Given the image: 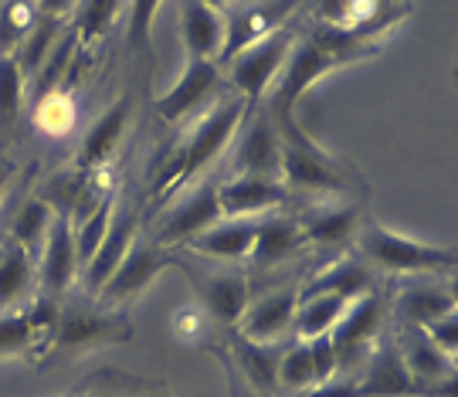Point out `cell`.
Returning a JSON list of instances; mask_svg holds the SVG:
<instances>
[{"mask_svg":"<svg viewBox=\"0 0 458 397\" xmlns=\"http://www.w3.org/2000/svg\"><path fill=\"white\" fill-rule=\"evenodd\" d=\"M248 113H251L248 102L238 92H228L217 102H211L204 113H197L191 122H183L177 136H174V143L164 147V153H157V160L149 166L147 217H153L160 207H166L181 190H187V187H194L197 181L208 177V170L228 153L231 139H234V132L242 130Z\"/></svg>","mask_w":458,"mask_h":397,"instance_id":"1","label":"cell"},{"mask_svg":"<svg viewBox=\"0 0 458 397\" xmlns=\"http://www.w3.org/2000/svg\"><path fill=\"white\" fill-rule=\"evenodd\" d=\"M276 126L282 136V183L295 204L367 198V181L360 170L319 147L310 132L295 122V116L276 119Z\"/></svg>","mask_w":458,"mask_h":397,"instance_id":"2","label":"cell"},{"mask_svg":"<svg viewBox=\"0 0 458 397\" xmlns=\"http://www.w3.org/2000/svg\"><path fill=\"white\" fill-rule=\"evenodd\" d=\"M350 251L363 265H370L377 275H397V279H414V275L445 279L455 272L458 262V251L452 245H428L418 238H404V234L384 228L370 215H363Z\"/></svg>","mask_w":458,"mask_h":397,"instance_id":"3","label":"cell"},{"mask_svg":"<svg viewBox=\"0 0 458 397\" xmlns=\"http://www.w3.org/2000/svg\"><path fill=\"white\" fill-rule=\"evenodd\" d=\"M132 336V319L126 309H106L85 292H72L62 299V316H58V333H55V347H51V364H72L82 360L89 353L126 343Z\"/></svg>","mask_w":458,"mask_h":397,"instance_id":"4","label":"cell"},{"mask_svg":"<svg viewBox=\"0 0 458 397\" xmlns=\"http://www.w3.org/2000/svg\"><path fill=\"white\" fill-rule=\"evenodd\" d=\"M174 268H181L197 289L200 313L214 319L221 330H234L251 299V275L242 265H221L197 258L187 251H174Z\"/></svg>","mask_w":458,"mask_h":397,"instance_id":"5","label":"cell"},{"mask_svg":"<svg viewBox=\"0 0 458 397\" xmlns=\"http://www.w3.org/2000/svg\"><path fill=\"white\" fill-rule=\"evenodd\" d=\"M295 34H299V17L221 62L231 92H238L248 102V109H259L265 102L268 89H272V82H276L282 65H285V58H289V51H293Z\"/></svg>","mask_w":458,"mask_h":397,"instance_id":"6","label":"cell"},{"mask_svg":"<svg viewBox=\"0 0 458 397\" xmlns=\"http://www.w3.org/2000/svg\"><path fill=\"white\" fill-rule=\"evenodd\" d=\"M302 279H306V272L251 285V299H248L234 333L251 343H268V347H282L285 340H293V319Z\"/></svg>","mask_w":458,"mask_h":397,"instance_id":"7","label":"cell"},{"mask_svg":"<svg viewBox=\"0 0 458 397\" xmlns=\"http://www.w3.org/2000/svg\"><path fill=\"white\" fill-rule=\"evenodd\" d=\"M302 258H310V251H306V238H302L295 211H276V215L259 217L255 245L245 265L251 285L282 279V275H302Z\"/></svg>","mask_w":458,"mask_h":397,"instance_id":"8","label":"cell"},{"mask_svg":"<svg viewBox=\"0 0 458 397\" xmlns=\"http://www.w3.org/2000/svg\"><path fill=\"white\" fill-rule=\"evenodd\" d=\"M214 221H221V204H217V181H197L194 187L181 190L166 207H160L153 217L143 221V234H149L157 245L177 251L191 238L208 232Z\"/></svg>","mask_w":458,"mask_h":397,"instance_id":"9","label":"cell"},{"mask_svg":"<svg viewBox=\"0 0 458 397\" xmlns=\"http://www.w3.org/2000/svg\"><path fill=\"white\" fill-rule=\"evenodd\" d=\"M363 215H367L363 211V200H353V198L316 200V204L295 207V217H299V228H302V238H306V251H310L312 268L329 262V258H336V255H344V251H350Z\"/></svg>","mask_w":458,"mask_h":397,"instance_id":"10","label":"cell"},{"mask_svg":"<svg viewBox=\"0 0 458 397\" xmlns=\"http://www.w3.org/2000/svg\"><path fill=\"white\" fill-rule=\"evenodd\" d=\"M384 330H387V292L384 289H374L346 306L340 323L329 330V340L336 347L340 377L360 374L363 360L370 357V350L384 336Z\"/></svg>","mask_w":458,"mask_h":397,"instance_id":"11","label":"cell"},{"mask_svg":"<svg viewBox=\"0 0 458 397\" xmlns=\"http://www.w3.org/2000/svg\"><path fill=\"white\" fill-rule=\"evenodd\" d=\"M231 85L225 79V68L221 62H204V58H187L181 79L166 89L164 96H157L153 102V113L166 126H177L191 122L197 113H204L211 102H217L221 96H228Z\"/></svg>","mask_w":458,"mask_h":397,"instance_id":"12","label":"cell"},{"mask_svg":"<svg viewBox=\"0 0 458 397\" xmlns=\"http://www.w3.org/2000/svg\"><path fill=\"white\" fill-rule=\"evenodd\" d=\"M164 268H174V251L157 245L149 234H136V241L130 245V251L123 255V262L115 268L109 282L98 289L96 302L106 309H130L136 299L147 292L149 285L157 282V275Z\"/></svg>","mask_w":458,"mask_h":397,"instance_id":"13","label":"cell"},{"mask_svg":"<svg viewBox=\"0 0 458 397\" xmlns=\"http://www.w3.org/2000/svg\"><path fill=\"white\" fill-rule=\"evenodd\" d=\"M132 119H136V96H132V92H123L119 99L109 102V106L85 126L72 166L82 170V173L113 170L115 156H119V149H123V143H126V136H130V130H132Z\"/></svg>","mask_w":458,"mask_h":397,"instance_id":"14","label":"cell"},{"mask_svg":"<svg viewBox=\"0 0 458 397\" xmlns=\"http://www.w3.org/2000/svg\"><path fill=\"white\" fill-rule=\"evenodd\" d=\"M228 153V177L248 173V177L282 181V136H278L276 119L268 116L265 106L248 113L242 130L234 132V139H231Z\"/></svg>","mask_w":458,"mask_h":397,"instance_id":"15","label":"cell"},{"mask_svg":"<svg viewBox=\"0 0 458 397\" xmlns=\"http://www.w3.org/2000/svg\"><path fill=\"white\" fill-rule=\"evenodd\" d=\"M391 336L397 343V353L408 367L411 381L418 384L428 397H455L458 381H455V360L445 357L442 350L428 340V333L421 326H404L394 323Z\"/></svg>","mask_w":458,"mask_h":397,"instance_id":"16","label":"cell"},{"mask_svg":"<svg viewBox=\"0 0 458 397\" xmlns=\"http://www.w3.org/2000/svg\"><path fill=\"white\" fill-rule=\"evenodd\" d=\"M299 7H302V0H238V4H231L225 11V51L217 62L262 41L278 28H285L289 21L299 17Z\"/></svg>","mask_w":458,"mask_h":397,"instance_id":"17","label":"cell"},{"mask_svg":"<svg viewBox=\"0 0 458 397\" xmlns=\"http://www.w3.org/2000/svg\"><path fill=\"white\" fill-rule=\"evenodd\" d=\"M34 272H38V292L41 296H51L62 302V299L79 289L82 265H79L75 232H72L68 215H55V224H51L45 245L34 255Z\"/></svg>","mask_w":458,"mask_h":397,"instance_id":"18","label":"cell"},{"mask_svg":"<svg viewBox=\"0 0 458 397\" xmlns=\"http://www.w3.org/2000/svg\"><path fill=\"white\" fill-rule=\"evenodd\" d=\"M387 313L394 323L425 330L428 323L458 313V296L452 282H442L435 275H414L394 285V292L387 296Z\"/></svg>","mask_w":458,"mask_h":397,"instance_id":"19","label":"cell"},{"mask_svg":"<svg viewBox=\"0 0 458 397\" xmlns=\"http://www.w3.org/2000/svg\"><path fill=\"white\" fill-rule=\"evenodd\" d=\"M143 232V215H140V207L130 204V200H115V211H113V221H109V232L102 238V245L96 249V255L85 262L82 275H79V292L85 296H98V289L109 282L119 262H123V255L130 251V245L136 241V234Z\"/></svg>","mask_w":458,"mask_h":397,"instance_id":"20","label":"cell"},{"mask_svg":"<svg viewBox=\"0 0 458 397\" xmlns=\"http://www.w3.org/2000/svg\"><path fill=\"white\" fill-rule=\"evenodd\" d=\"M217 204H221V217H248V221H259L276 211H295V200L285 190V183L272 177H248V173L217 181Z\"/></svg>","mask_w":458,"mask_h":397,"instance_id":"21","label":"cell"},{"mask_svg":"<svg viewBox=\"0 0 458 397\" xmlns=\"http://www.w3.org/2000/svg\"><path fill=\"white\" fill-rule=\"evenodd\" d=\"M353 397H428L411 381L391 330H384V336L370 350V357L363 360L360 377H353Z\"/></svg>","mask_w":458,"mask_h":397,"instance_id":"22","label":"cell"},{"mask_svg":"<svg viewBox=\"0 0 458 397\" xmlns=\"http://www.w3.org/2000/svg\"><path fill=\"white\" fill-rule=\"evenodd\" d=\"M255 228H259V221H248V217H221V221H214L208 232H200L197 238H191V241L177 251L208 258V262L242 265V268H245L248 255H251V245H255Z\"/></svg>","mask_w":458,"mask_h":397,"instance_id":"23","label":"cell"},{"mask_svg":"<svg viewBox=\"0 0 458 397\" xmlns=\"http://www.w3.org/2000/svg\"><path fill=\"white\" fill-rule=\"evenodd\" d=\"M374 289H380V275L370 265H363L353 251H344V255H336L329 262L316 265L299 285V292H336V296L350 299V302L374 292Z\"/></svg>","mask_w":458,"mask_h":397,"instance_id":"24","label":"cell"},{"mask_svg":"<svg viewBox=\"0 0 458 397\" xmlns=\"http://www.w3.org/2000/svg\"><path fill=\"white\" fill-rule=\"evenodd\" d=\"M181 41L187 58L217 62L225 51V14L204 0H181Z\"/></svg>","mask_w":458,"mask_h":397,"instance_id":"25","label":"cell"},{"mask_svg":"<svg viewBox=\"0 0 458 397\" xmlns=\"http://www.w3.org/2000/svg\"><path fill=\"white\" fill-rule=\"evenodd\" d=\"M38 296L34 255L0 234V313H17Z\"/></svg>","mask_w":458,"mask_h":397,"instance_id":"26","label":"cell"},{"mask_svg":"<svg viewBox=\"0 0 458 397\" xmlns=\"http://www.w3.org/2000/svg\"><path fill=\"white\" fill-rule=\"evenodd\" d=\"M231 370H238L248 381V391L259 397H278V347L251 343L245 336L228 330Z\"/></svg>","mask_w":458,"mask_h":397,"instance_id":"27","label":"cell"},{"mask_svg":"<svg viewBox=\"0 0 458 397\" xmlns=\"http://www.w3.org/2000/svg\"><path fill=\"white\" fill-rule=\"evenodd\" d=\"M123 17H126V0H79L72 14V31L79 38V48L102 58V48Z\"/></svg>","mask_w":458,"mask_h":397,"instance_id":"28","label":"cell"},{"mask_svg":"<svg viewBox=\"0 0 458 397\" xmlns=\"http://www.w3.org/2000/svg\"><path fill=\"white\" fill-rule=\"evenodd\" d=\"M346 306H350V299L336 296V292H299L293 340H316V336L329 333L346 313Z\"/></svg>","mask_w":458,"mask_h":397,"instance_id":"29","label":"cell"},{"mask_svg":"<svg viewBox=\"0 0 458 397\" xmlns=\"http://www.w3.org/2000/svg\"><path fill=\"white\" fill-rule=\"evenodd\" d=\"M24 113H28V79L21 75L14 55H0V149L14 143Z\"/></svg>","mask_w":458,"mask_h":397,"instance_id":"30","label":"cell"},{"mask_svg":"<svg viewBox=\"0 0 458 397\" xmlns=\"http://www.w3.org/2000/svg\"><path fill=\"white\" fill-rule=\"evenodd\" d=\"M55 215H58V211L34 190V194H28V198L14 207V215L7 221V232L4 234H7L11 241H17L24 251L38 255L41 245H45V238H48L51 224H55Z\"/></svg>","mask_w":458,"mask_h":397,"instance_id":"31","label":"cell"},{"mask_svg":"<svg viewBox=\"0 0 458 397\" xmlns=\"http://www.w3.org/2000/svg\"><path fill=\"white\" fill-rule=\"evenodd\" d=\"M28 109H31L34 130L41 132V136H48V139H68L72 132L79 130V122H82L79 96L62 92V89H55L48 96L34 99Z\"/></svg>","mask_w":458,"mask_h":397,"instance_id":"32","label":"cell"},{"mask_svg":"<svg viewBox=\"0 0 458 397\" xmlns=\"http://www.w3.org/2000/svg\"><path fill=\"white\" fill-rule=\"evenodd\" d=\"M58 316H62V302L51 296H38L24 306V319H28V340H31V353L28 364L45 370L55 347V333H58Z\"/></svg>","mask_w":458,"mask_h":397,"instance_id":"33","label":"cell"},{"mask_svg":"<svg viewBox=\"0 0 458 397\" xmlns=\"http://www.w3.org/2000/svg\"><path fill=\"white\" fill-rule=\"evenodd\" d=\"M164 0H126V55L136 68H153V21L160 14Z\"/></svg>","mask_w":458,"mask_h":397,"instance_id":"34","label":"cell"},{"mask_svg":"<svg viewBox=\"0 0 458 397\" xmlns=\"http://www.w3.org/2000/svg\"><path fill=\"white\" fill-rule=\"evenodd\" d=\"M68 24H72V21H62V17H48V14L34 17L31 31L24 34V41H21L14 51V62H17V68H21V75L28 79V85H31V79L38 75V68L45 65V58L51 55L55 41L68 31Z\"/></svg>","mask_w":458,"mask_h":397,"instance_id":"35","label":"cell"},{"mask_svg":"<svg viewBox=\"0 0 458 397\" xmlns=\"http://www.w3.org/2000/svg\"><path fill=\"white\" fill-rule=\"evenodd\" d=\"M316 387V374H312V357L306 340H285L278 347V394H306Z\"/></svg>","mask_w":458,"mask_h":397,"instance_id":"36","label":"cell"},{"mask_svg":"<svg viewBox=\"0 0 458 397\" xmlns=\"http://www.w3.org/2000/svg\"><path fill=\"white\" fill-rule=\"evenodd\" d=\"M38 4L34 0H0V55H14L24 34L31 31Z\"/></svg>","mask_w":458,"mask_h":397,"instance_id":"37","label":"cell"},{"mask_svg":"<svg viewBox=\"0 0 458 397\" xmlns=\"http://www.w3.org/2000/svg\"><path fill=\"white\" fill-rule=\"evenodd\" d=\"M115 200L119 194H109V198L98 204L92 215L79 221V224H72V232H75V251H79V265L85 268V262L96 255V249L102 245V238L109 232V221H113V211H115Z\"/></svg>","mask_w":458,"mask_h":397,"instance_id":"38","label":"cell"},{"mask_svg":"<svg viewBox=\"0 0 458 397\" xmlns=\"http://www.w3.org/2000/svg\"><path fill=\"white\" fill-rule=\"evenodd\" d=\"M149 387H153L149 381H136L123 370H102L96 377H89L72 397H143V391Z\"/></svg>","mask_w":458,"mask_h":397,"instance_id":"39","label":"cell"},{"mask_svg":"<svg viewBox=\"0 0 458 397\" xmlns=\"http://www.w3.org/2000/svg\"><path fill=\"white\" fill-rule=\"evenodd\" d=\"M31 340H28V319L24 309L17 313H0V360H28Z\"/></svg>","mask_w":458,"mask_h":397,"instance_id":"40","label":"cell"},{"mask_svg":"<svg viewBox=\"0 0 458 397\" xmlns=\"http://www.w3.org/2000/svg\"><path fill=\"white\" fill-rule=\"evenodd\" d=\"M310 343V357H312V374H316V384H329L340 377V364H336V347L329 340V333L316 336V340H306Z\"/></svg>","mask_w":458,"mask_h":397,"instance_id":"41","label":"cell"},{"mask_svg":"<svg viewBox=\"0 0 458 397\" xmlns=\"http://www.w3.org/2000/svg\"><path fill=\"white\" fill-rule=\"evenodd\" d=\"M425 333H428V340H431L435 347L442 350L445 357H452V360H458V313L442 316V319L428 323Z\"/></svg>","mask_w":458,"mask_h":397,"instance_id":"42","label":"cell"},{"mask_svg":"<svg viewBox=\"0 0 458 397\" xmlns=\"http://www.w3.org/2000/svg\"><path fill=\"white\" fill-rule=\"evenodd\" d=\"M204 319H208V316L200 313V306H183V309H177V316H174V333H177V340L194 343L197 336H200V330H204Z\"/></svg>","mask_w":458,"mask_h":397,"instance_id":"43","label":"cell"},{"mask_svg":"<svg viewBox=\"0 0 458 397\" xmlns=\"http://www.w3.org/2000/svg\"><path fill=\"white\" fill-rule=\"evenodd\" d=\"M17 177H21V164L7 156V149H0V207H4V200L11 198Z\"/></svg>","mask_w":458,"mask_h":397,"instance_id":"44","label":"cell"},{"mask_svg":"<svg viewBox=\"0 0 458 397\" xmlns=\"http://www.w3.org/2000/svg\"><path fill=\"white\" fill-rule=\"evenodd\" d=\"M299 397H353V377H336L329 384H316Z\"/></svg>","mask_w":458,"mask_h":397,"instance_id":"45","label":"cell"},{"mask_svg":"<svg viewBox=\"0 0 458 397\" xmlns=\"http://www.w3.org/2000/svg\"><path fill=\"white\" fill-rule=\"evenodd\" d=\"M38 4V14H48V17H62V21H72L79 0H34Z\"/></svg>","mask_w":458,"mask_h":397,"instance_id":"46","label":"cell"},{"mask_svg":"<svg viewBox=\"0 0 458 397\" xmlns=\"http://www.w3.org/2000/svg\"><path fill=\"white\" fill-rule=\"evenodd\" d=\"M204 4H211L214 11H221V14H225L231 4H238V0H204Z\"/></svg>","mask_w":458,"mask_h":397,"instance_id":"47","label":"cell"},{"mask_svg":"<svg viewBox=\"0 0 458 397\" xmlns=\"http://www.w3.org/2000/svg\"><path fill=\"white\" fill-rule=\"evenodd\" d=\"M143 397H147V394H143ZM149 397H170V394H166V387H157V391H153Z\"/></svg>","mask_w":458,"mask_h":397,"instance_id":"48","label":"cell"},{"mask_svg":"<svg viewBox=\"0 0 458 397\" xmlns=\"http://www.w3.org/2000/svg\"><path fill=\"white\" fill-rule=\"evenodd\" d=\"M62 397H72V394H62Z\"/></svg>","mask_w":458,"mask_h":397,"instance_id":"49","label":"cell"}]
</instances>
